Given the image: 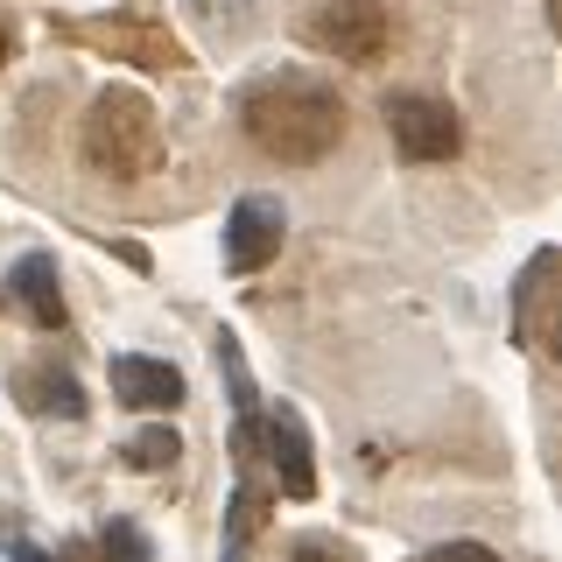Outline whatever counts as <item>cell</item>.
Segmentation results:
<instances>
[{
    "mask_svg": "<svg viewBox=\"0 0 562 562\" xmlns=\"http://www.w3.org/2000/svg\"><path fill=\"white\" fill-rule=\"evenodd\" d=\"M0 64H8V29H0Z\"/></svg>",
    "mask_w": 562,
    "mask_h": 562,
    "instance_id": "e0dca14e",
    "label": "cell"
},
{
    "mask_svg": "<svg viewBox=\"0 0 562 562\" xmlns=\"http://www.w3.org/2000/svg\"><path fill=\"white\" fill-rule=\"evenodd\" d=\"M8 303L22 310L35 330H64V289H57V260H49V254H29V260H14V274H8Z\"/></svg>",
    "mask_w": 562,
    "mask_h": 562,
    "instance_id": "ba28073f",
    "label": "cell"
},
{
    "mask_svg": "<svg viewBox=\"0 0 562 562\" xmlns=\"http://www.w3.org/2000/svg\"><path fill=\"white\" fill-rule=\"evenodd\" d=\"M260 527V492L239 485V506H233V527H225V549H246V535Z\"/></svg>",
    "mask_w": 562,
    "mask_h": 562,
    "instance_id": "4fadbf2b",
    "label": "cell"
},
{
    "mask_svg": "<svg viewBox=\"0 0 562 562\" xmlns=\"http://www.w3.org/2000/svg\"><path fill=\"white\" fill-rule=\"evenodd\" d=\"M113 394L140 415H169L183 401V373L169 359H140V351H120L113 359Z\"/></svg>",
    "mask_w": 562,
    "mask_h": 562,
    "instance_id": "52a82bcc",
    "label": "cell"
},
{
    "mask_svg": "<svg viewBox=\"0 0 562 562\" xmlns=\"http://www.w3.org/2000/svg\"><path fill=\"white\" fill-rule=\"evenodd\" d=\"M239 120H246V140H254L260 155H274V162H289V169L324 162L345 140V99L330 92V85L303 78V70L260 78L254 92L239 99Z\"/></svg>",
    "mask_w": 562,
    "mask_h": 562,
    "instance_id": "6da1fadb",
    "label": "cell"
},
{
    "mask_svg": "<svg viewBox=\"0 0 562 562\" xmlns=\"http://www.w3.org/2000/svg\"><path fill=\"white\" fill-rule=\"evenodd\" d=\"M254 443H268V464H274V479H281V499H310V492H316V464H310L303 422H295L289 408H274L254 429Z\"/></svg>",
    "mask_w": 562,
    "mask_h": 562,
    "instance_id": "8992f818",
    "label": "cell"
},
{
    "mask_svg": "<svg viewBox=\"0 0 562 562\" xmlns=\"http://www.w3.org/2000/svg\"><path fill=\"white\" fill-rule=\"evenodd\" d=\"M22 401L35 415H85V394L70 386V373H49V366H29L22 373Z\"/></svg>",
    "mask_w": 562,
    "mask_h": 562,
    "instance_id": "9c48e42d",
    "label": "cell"
},
{
    "mask_svg": "<svg viewBox=\"0 0 562 562\" xmlns=\"http://www.w3.org/2000/svg\"><path fill=\"white\" fill-rule=\"evenodd\" d=\"M386 134H394V148L408 155V162H450L464 127H457V105L436 99V92H386Z\"/></svg>",
    "mask_w": 562,
    "mask_h": 562,
    "instance_id": "277c9868",
    "label": "cell"
},
{
    "mask_svg": "<svg viewBox=\"0 0 562 562\" xmlns=\"http://www.w3.org/2000/svg\"><path fill=\"white\" fill-rule=\"evenodd\" d=\"M549 274H555V254H535V260H527V281H520V338L527 345L541 338V295H549Z\"/></svg>",
    "mask_w": 562,
    "mask_h": 562,
    "instance_id": "30bf717a",
    "label": "cell"
},
{
    "mask_svg": "<svg viewBox=\"0 0 562 562\" xmlns=\"http://www.w3.org/2000/svg\"><path fill=\"white\" fill-rule=\"evenodd\" d=\"M176 450H183V443H176V429H134L127 443H120V457H127L134 471H169Z\"/></svg>",
    "mask_w": 562,
    "mask_h": 562,
    "instance_id": "8fae6325",
    "label": "cell"
},
{
    "mask_svg": "<svg viewBox=\"0 0 562 562\" xmlns=\"http://www.w3.org/2000/svg\"><path fill=\"white\" fill-rule=\"evenodd\" d=\"M310 43L330 49L338 64H373L394 43V8L386 0H324L310 14Z\"/></svg>",
    "mask_w": 562,
    "mask_h": 562,
    "instance_id": "3957f363",
    "label": "cell"
},
{
    "mask_svg": "<svg viewBox=\"0 0 562 562\" xmlns=\"http://www.w3.org/2000/svg\"><path fill=\"white\" fill-rule=\"evenodd\" d=\"M85 162L113 183H140L155 162H162V120L155 105L134 92V85H105L85 113Z\"/></svg>",
    "mask_w": 562,
    "mask_h": 562,
    "instance_id": "7a4b0ae2",
    "label": "cell"
},
{
    "mask_svg": "<svg viewBox=\"0 0 562 562\" xmlns=\"http://www.w3.org/2000/svg\"><path fill=\"white\" fill-rule=\"evenodd\" d=\"M289 562H345V555H338V549H324V541H303V549H295Z\"/></svg>",
    "mask_w": 562,
    "mask_h": 562,
    "instance_id": "9a60e30c",
    "label": "cell"
},
{
    "mask_svg": "<svg viewBox=\"0 0 562 562\" xmlns=\"http://www.w3.org/2000/svg\"><path fill=\"white\" fill-rule=\"evenodd\" d=\"M422 562H499V555H492L485 541H443V549H429Z\"/></svg>",
    "mask_w": 562,
    "mask_h": 562,
    "instance_id": "5bb4252c",
    "label": "cell"
},
{
    "mask_svg": "<svg viewBox=\"0 0 562 562\" xmlns=\"http://www.w3.org/2000/svg\"><path fill=\"white\" fill-rule=\"evenodd\" d=\"M14 562H49V555L43 549H14Z\"/></svg>",
    "mask_w": 562,
    "mask_h": 562,
    "instance_id": "2e32d148",
    "label": "cell"
},
{
    "mask_svg": "<svg viewBox=\"0 0 562 562\" xmlns=\"http://www.w3.org/2000/svg\"><path fill=\"white\" fill-rule=\"evenodd\" d=\"M99 549H105V562H148V541H140V527H134V520H113Z\"/></svg>",
    "mask_w": 562,
    "mask_h": 562,
    "instance_id": "7c38bea8",
    "label": "cell"
},
{
    "mask_svg": "<svg viewBox=\"0 0 562 562\" xmlns=\"http://www.w3.org/2000/svg\"><path fill=\"white\" fill-rule=\"evenodd\" d=\"M281 233H289V211H281V198H239L233 218H225V268L233 274H260L268 260L281 254Z\"/></svg>",
    "mask_w": 562,
    "mask_h": 562,
    "instance_id": "5b68a950",
    "label": "cell"
}]
</instances>
